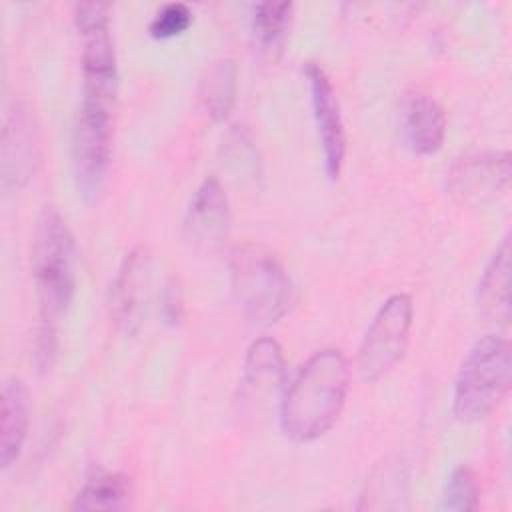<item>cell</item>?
Wrapping results in <instances>:
<instances>
[{"instance_id": "obj_1", "label": "cell", "mask_w": 512, "mask_h": 512, "mask_svg": "<svg viewBox=\"0 0 512 512\" xmlns=\"http://www.w3.org/2000/svg\"><path fill=\"white\" fill-rule=\"evenodd\" d=\"M350 368L336 348L316 350L292 378L280 400V428L294 442H314L340 418Z\"/></svg>"}, {"instance_id": "obj_2", "label": "cell", "mask_w": 512, "mask_h": 512, "mask_svg": "<svg viewBox=\"0 0 512 512\" xmlns=\"http://www.w3.org/2000/svg\"><path fill=\"white\" fill-rule=\"evenodd\" d=\"M32 274L40 304V322L56 326L76 292V244L64 216L46 206L32 240Z\"/></svg>"}, {"instance_id": "obj_3", "label": "cell", "mask_w": 512, "mask_h": 512, "mask_svg": "<svg viewBox=\"0 0 512 512\" xmlns=\"http://www.w3.org/2000/svg\"><path fill=\"white\" fill-rule=\"evenodd\" d=\"M512 382V348L502 336H482L466 354L454 384L452 412L472 424L492 414Z\"/></svg>"}, {"instance_id": "obj_4", "label": "cell", "mask_w": 512, "mask_h": 512, "mask_svg": "<svg viewBox=\"0 0 512 512\" xmlns=\"http://www.w3.org/2000/svg\"><path fill=\"white\" fill-rule=\"evenodd\" d=\"M228 268L234 300L248 320L268 326L286 314L290 280L272 252L250 242L236 246Z\"/></svg>"}, {"instance_id": "obj_5", "label": "cell", "mask_w": 512, "mask_h": 512, "mask_svg": "<svg viewBox=\"0 0 512 512\" xmlns=\"http://www.w3.org/2000/svg\"><path fill=\"white\" fill-rule=\"evenodd\" d=\"M74 24L82 46V100L114 108L118 94V62L108 6L102 2L76 4Z\"/></svg>"}, {"instance_id": "obj_6", "label": "cell", "mask_w": 512, "mask_h": 512, "mask_svg": "<svg viewBox=\"0 0 512 512\" xmlns=\"http://www.w3.org/2000/svg\"><path fill=\"white\" fill-rule=\"evenodd\" d=\"M112 106L80 100L72 130V168L78 194L84 200L98 198L112 150Z\"/></svg>"}, {"instance_id": "obj_7", "label": "cell", "mask_w": 512, "mask_h": 512, "mask_svg": "<svg viewBox=\"0 0 512 512\" xmlns=\"http://www.w3.org/2000/svg\"><path fill=\"white\" fill-rule=\"evenodd\" d=\"M412 316V298L404 292L382 302L358 348L356 366L362 380L374 382L400 362L408 346Z\"/></svg>"}, {"instance_id": "obj_8", "label": "cell", "mask_w": 512, "mask_h": 512, "mask_svg": "<svg viewBox=\"0 0 512 512\" xmlns=\"http://www.w3.org/2000/svg\"><path fill=\"white\" fill-rule=\"evenodd\" d=\"M152 286V256L146 246H134L118 266L110 286V318L124 334H134L148 310Z\"/></svg>"}, {"instance_id": "obj_9", "label": "cell", "mask_w": 512, "mask_h": 512, "mask_svg": "<svg viewBox=\"0 0 512 512\" xmlns=\"http://www.w3.org/2000/svg\"><path fill=\"white\" fill-rule=\"evenodd\" d=\"M304 72H306L308 90H310L312 118H314L318 142L322 148L324 172L328 174L330 180H336L342 172L344 156H346V134H344V122L340 114V102L336 98L330 78L318 64L308 62Z\"/></svg>"}, {"instance_id": "obj_10", "label": "cell", "mask_w": 512, "mask_h": 512, "mask_svg": "<svg viewBox=\"0 0 512 512\" xmlns=\"http://www.w3.org/2000/svg\"><path fill=\"white\" fill-rule=\"evenodd\" d=\"M286 366L282 348L274 338H258L244 358V372L238 388L240 410L254 416L270 406L282 390Z\"/></svg>"}, {"instance_id": "obj_11", "label": "cell", "mask_w": 512, "mask_h": 512, "mask_svg": "<svg viewBox=\"0 0 512 512\" xmlns=\"http://www.w3.org/2000/svg\"><path fill=\"white\" fill-rule=\"evenodd\" d=\"M230 224L228 198L218 178L208 176L190 198L184 216V236L200 252H214L222 246Z\"/></svg>"}, {"instance_id": "obj_12", "label": "cell", "mask_w": 512, "mask_h": 512, "mask_svg": "<svg viewBox=\"0 0 512 512\" xmlns=\"http://www.w3.org/2000/svg\"><path fill=\"white\" fill-rule=\"evenodd\" d=\"M510 182V154L484 152L462 158L448 176L452 196L466 204H478L504 192Z\"/></svg>"}, {"instance_id": "obj_13", "label": "cell", "mask_w": 512, "mask_h": 512, "mask_svg": "<svg viewBox=\"0 0 512 512\" xmlns=\"http://www.w3.org/2000/svg\"><path fill=\"white\" fill-rule=\"evenodd\" d=\"M400 130L414 154H436L446 136V114L432 96L422 92L406 94L400 106Z\"/></svg>"}, {"instance_id": "obj_14", "label": "cell", "mask_w": 512, "mask_h": 512, "mask_svg": "<svg viewBox=\"0 0 512 512\" xmlns=\"http://www.w3.org/2000/svg\"><path fill=\"white\" fill-rule=\"evenodd\" d=\"M34 170V126L28 110L14 104L2 132V186L24 184Z\"/></svg>"}, {"instance_id": "obj_15", "label": "cell", "mask_w": 512, "mask_h": 512, "mask_svg": "<svg viewBox=\"0 0 512 512\" xmlns=\"http://www.w3.org/2000/svg\"><path fill=\"white\" fill-rule=\"evenodd\" d=\"M30 424L28 390L20 378H8L2 388V416H0V466L10 468L26 442Z\"/></svg>"}, {"instance_id": "obj_16", "label": "cell", "mask_w": 512, "mask_h": 512, "mask_svg": "<svg viewBox=\"0 0 512 512\" xmlns=\"http://www.w3.org/2000/svg\"><path fill=\"white\" fill-rule=\"evenodd\" d=\"M510 236H504L478 282V308L492 320L506 324L510 316Z\"/></svg>"}, {"instance_id": "obj_17", "label": "cell", "mask_w": 512, "mask_h": 512, "mask_svg": "<svg viewBox=\"0 0 512 512\" xmlns=\"http://www.w3.org/2000/svg\"><path fill=\"white\" fill-rule=\"evenodd\" d=\"M292 2H258L252 6L250 32L260 58L278 60L292 22Z\"/></svg>"}, {"instance_id": "obj_18", "label": "cell", "mask_w": 512, "mask_h": 512, "mask_svg": "<svg viewBox=\"0 0 512 512\" xmlns=\"http://www.w3.org/2000/svg\"><path fill=\"white\" fill-rule=\"evenodd\" d=\"M236 88H238V72L232 60H218L214 62L200 80V102L206 114L214 122H222L232 112L236 102Z\"/></svg>"}, {"instance_id": "obj_19", "label": "cell", "mask_w": 512, "mask_h": 512, "mask_svg": "<svg viewBox=\"0 0 512 512\" xmlns=\"http://www.w3.org/2000/svg\"><path fill=\"white\" fill-rule=\"evenodd\" d=\"M132 484L122 472H106L90 478L74 496V510H124L130 504Z\"/></svg>"}, {"instance_id": "obj_20", "label": "cell", "mask_w": 512, "mask_h": 512, "mask_svg": "<svg viewBox=\"0 0 512 512\" xmlns=\"http://www.w3.org/2000/svg\"><path fill=\"white\" fill-rule=\"evenodd\" d=\"M478 480L468 466H458L446 480L442 492V508L466 512L478 508Z\"/></svg>"}, {"instance_id": "obj_21", "label": "cell", "mask_w": 512, "mask_h": 512, "mask_svg": "<svg viewBox=\"0 0 512 512\" xmlns=\"http://www.w3.org/2000/svg\"><path fill=\"white\" fill-rule=\"evenodd\" d=\"M224 152L228 164L234 168L236 174H242L246 178H258L260 176V160H258V150L252 144L250 136L246 130L234 126L226 140H224Z\"/></svg>"}, {"instance_id": "obj_22", "label": "cell", "mask_w": 512, "mask_h": 512, "mask_svg": "<svg viewBox=\"0 0 512 512\" xmlns=\"http://www.w3.org/2000/svg\"><path fill=\"white\" fill-rule=\"evenodd\" d=\"M192 24V10L184 2L164 4L148 24V34L156 40H170L184 34Z\"/></svg>"}, {"instance_id": "obj_23", "label": "cell", "mask_w": 512, "mask_h": 512, "mask_svg": "<svg viewBox=\"0 0 512 512\" xmlns=\"http://www.w3.org/2000/svg\"><path fill=\"white\" fill-rule=\"evenodd\" d=\"M160 310H162L164 322L170 324V326H176L182 320V314H184V294H182L180 284L174 278H170L166 282L164 290H162Z\"/></svg>"}]
</instances>
